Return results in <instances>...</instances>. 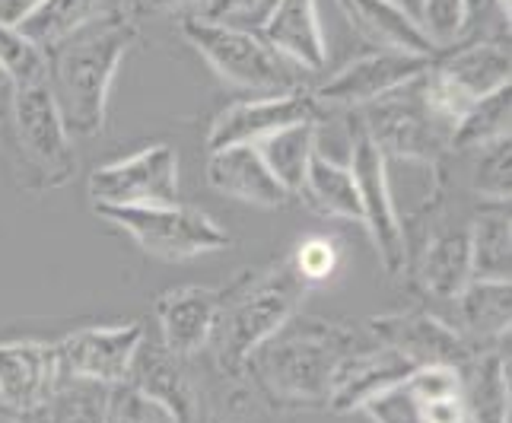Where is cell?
<instances>
[{"label": "cell", "mask_w": 512, "mask_h": 423, "mask_svg": "<svg viewBox=\"0 0 512 423\" xmlns=\"http://www.w3.org/2000/svg\"><path fill=\"white\" fill-rule=\"evenodd\" d=\"M140 39L134 16L102 13L45 51L48 90L64 128L74 137H96L105 125L109 93L121 58Z\"/></svg>", "instance_id": "6da1fadb"}, {"label": "cell", "mask_w": 512, "mask_h": 423, "mask_svg": "<svg viewBox=\"0 0 512 423\" xmlns=\"http://www.w3.org/2000/svg\"><path fill=\"white\" fill-rule=\"evenodd\" d=\"M353 334L319 319H290L264 341L245 366H255L268 389L296 404H328L334 376L350 357Z\"/></svg>", "instance_id": "7a4b0ae2"}, {"label": "cell", "mask_w": 512, "mask_h": 423, "mask_svg": "<svg viewBox=\"0 0 512 423\" xmlns=\"http://www.w3.org/2000/svg\"><path fill=\"white\" fill-rule=\"evenodd\" d=\"M303 287L306 284L296 277L290 261H284L274 271L245 274L239 284L220 293V312L210 338H217L220 366L226 373H242L255 350L293 319Z\"/></svg>", "instance_id": "3957f363"}, {"label": "cell", "mask_w": 512, "mask_h": 423, "mask_svg": "<svg viewBox=\"0 0 512 423\" xmlns=\"http://www.w3.org/2000/svg\"><path fill=\"white\" fill-rule=\"evenodd\" d=\"M182 32L191 42V48H198L201 58L214 67L223 80L242 86V90H255L268 96L303 90L306 70H299L287 58H280L258 32L214 26V23L198 20V16L185 20Z\"/></svg>", "instance_id": "277c9868"}, {"label": "cell", "mask_w": 512, "mask_h": 423, "mask_svg": "<svg viewBox=\"0 0 512 423\" xmlns=\"http://www.w3.org/2000/svg\"><path fill=\"white\" fill-rule=\"evenodd\" d=\"M96 214L115 223L153 258L188 261L229 245L226 229L198 207L147 204V207H96Z\"/></svg>", "instance_id": "5b68a950"}, {"label": "cell", "mask_w": 512, "mask_h": 423, "mask_svg": "<svg viewBox=\"0 0 512 423\" xmlns=\"http://www.w3.org/2000/svg\"><path fill=\"white\" fill-rule=\"evenodd\" d=\"M350 175L357 185L360 207H363V226L369 229V239L376 245V255L382 261L385 274H401L408 264V245H404V226L398 220V210L392 201L385 172V153L369 137L363 118L350 121Z\"/></svg>", "instance_id": "8992f818"}, {"label": "cell", "mask_w": 512, "mask_h": 423, "mask_svg": "<svg viewBox=\"0 0 512 423\" xmlns=\"http://www.w3.org/2000/svg\"><path fill=\"white\" fill-rule=\"evenodd\" d=\"M96 207L179 204V156L169 144H153L128 160L99 166L90 175Z\"/></svg>", "instance_id": "52a82bcc"}, {"label": "cell", "mask_w": 512, "mask_h": 423, "mask_svg": "<svg viewBox=\"0 0 512 423\" xmlns=\"http://www.w3.org/2000/svg\"><path fill=\"white\" fill-rule=\"evenodd\" d=\"M13 128L29 163L42 172L48 188H58L70 182L77 169L74 140H70L64 121L58 115V105L51 99L48 83L20 86L13 99Z\"/></svg>", "instance_id": "ba28073f"}, {"label": "cell", "mask_w": 512, "mask_h": 423, "mask_svg": "<svg viewBox=\"0 0 512 423\" xmlns=\"http://www.w3.org/2000/svg\"><path fill=\"white\" fill-rule=\"evenodd\" d=\"M417 80L376 102H369L373 109H369V118H363V125L382 153L436 163L439 153H443L452 140V131L446 125H439V121L423 109Z\"/></svg>", "instance_id": "9c48e42d"}, {"label": "cell", "mask_w": 512, "mask_h": 423, "mask_svg": "<svg viewBox=\"0 0 512 423\" xmlns=\"http://www.w3.org/2000/svg\"><path fill=\"white\" fill-rule=\"evenodd\" d=\"M144 341V325H105L80 328L55 344L58 376L93 379L102 385H125L131 360Z\"/></svg>", "instance_id": "30bf717a"}, {"label": "cell", "mask_w": 512, "mask_h": 423, "mask_svg": "<svg viewBox=\"0 0 512 423\" xmlns=\"http://www.w3.org/2000/svg\"><path fill=\"white\" fill-rule=\"evenodd\" d=\"M433 61L436 58L404 55V51H373V55L347 61L315 90L312 99L325 105H369L423 77Z\"/></svg>", "instance_id": "8fae6325"}, {"label": "cell", "mask_w": 512, "mask_h": 423, "mask_svg": "<svg viewBox=\"0 0 512 423\" xmlns=\"http://www.w3.org/2000/svg\"><path fill=\"white\" fill-rule=\"evenodd\" d=\"M299 121H319V102L309 93H284V96H261L252 102H236L223 109L207 134V150L217 153L239 144H258L268 134L299 125Z\"/></svg>", "instance_id": "7c38bea8"}, {"label": "cell", "mask_w": 512, "mask_h": 423, "mask_svg": "<svg viewBox=\"0 0 512 423\" xmlns=\"http://www.w3.org/2000/svg\"><path fill=\"white\" fill-rule=\"evenodd\" d=\"M376 338L398 350L401 357H408L414 366H458L462 369L471 357L474 347L449 328L443 319H436L430 312H398L382 315V319L369 322Z\"/></svg>", "instance_id": "4fadbf2b"}, {"label": "cell", "mask_w": 512, "mask_h": 423, "mask_svg": "<svg viewBox=\"0 0 512 423\" xmlns=\"http://www.w3.org/2000/svg\"><path fill=\"white\" fill-rule=\"evenodd\" d=\"M350 29L376 51H404V55L439 58V48L427 39L414 13L398 0H338Z\"/></svg>", "instance_id": "5bb4252c"}, {"label": "cell", "mask_w": 512, "mask_h": 423, "mask_svg": "<svg viewBox=\"0 0 512 423\" xmlns=\"http://www.w3.org/2000/svg\"><path fill=\"white\" fill-rule=\"evenodd\" d=\"M220 312V290L210 287H179L156 299L163 347L172 357H191L210 341Z\"/></svg>", "instance_id": "9a60e30c"}, {"label": "cell", "mask_w": 512, "mask_h": 423, "mask_svg": "<svg viewBox=\"0 0 512 423\" xmlns=\"http://www.w3.org/2000/svg\"><path fill=\"white\" fill-rule=\"evenodd\" d=\"M58 379L55 347L39 341L0 344V401L10 411L32 414L51 395Z\"/></svg>", "instance_id": "2e32d148"}, {"label": "cell", "mask_w": 512, "mask_h": 423, "mask_svg": "<svg viewBox=\"0 0 512 423\" xmlns=\"http://www.w3.org/2000/svg\"><path fill=\"white\" fill-rule=\"evenodd\" d=\"M207 182L220 195L236 201L255 204V207H284L290 201V191L274 179V172L264 166L255 144H239L210 153L207 160Z\"/></svg>", "instance_id": "e0dca14e"}, {"label": "cell", "mask_w": 512, "mask_h": 423, "mask_svg": "<svg viewBox=\"0 0 512 423\" xmlns=\"http://www.w3.org/2000/svg\"><path fill=\"white\" fill-rule=\"evenodd\" d=\"M414 369L417 366L392 347H382L376 354H353L341 363L338 376H334L328 408L338 414L363 408L366 401H373L376 395L401 385Z\"/></svg>", "instance_id": "ac0fdd59"}, {"label": "cell", "mask_w": 512, "mask_h": 423, "mask_svg": "<svg viewBox=\"0 0 512 423\" xmlns=\"http://www.w3.org/2000/svg\"><path fill=\"white\" fill-rule=\"evenodd\" d=\"M509 64V42L503 39H468L449 51H439V58L433 61L439 74L471 102L509 86Z\"/></svg>", "instance_id": "d6986e66"}, {"label": "cell", "mask_w": 512, "mask_h": 423, "mask_svg": "<svg viewBox=\"0 0 512 423\" xmlns=\"http://www.w3.org/2000/svg\"><path fill=\"white\" fill-rule=\"evenodd\" d=\"M258 35L299 70H319L328 61L315 0H280Z\"/></svg>", "instance_id": "ffe728a7"}, {"label": "cell", "mask_w": 512, "mask_h": 423, "mask_svg": "<svg viewBox=\"0 0 512 423\" xmlns=\"http://www.w3.org/2000/svg\"><path fill=\"white\" fill-rule=\"evenodd\" d=\"M125 385H131L140 395L153 398L156 404H163L179 423H191V414H194L191 389L179 369V357H172L163 344L140 341Z\"/></svg>", "instance_id": "44dd1931"}, {"label": "cell", "mask_w": 512, "mask_h": 423, "mask_svg": "<svg viewBox=\"0 0 512 423\" xmlns=\"http://www.w3.org/2000/svg\"><path fill=\"white\" fill-rule=\"evenodd\" d=\"M462 395L468 423H509V354H474L462 366Z\"/></svg>", "instance_id": "7402d4cb"}, {"label": "cell", "mask_w": 512, "mask_h": 423, "mask_svg": "<svg viewBox=\"0 0 512 423\" xmlns=\"http://www.w3.org/2000/svg\"><path fill=\"white\" fill-rule=\"evenodd\" d=\"M296 195L306 201L309 210H315V214H322V217L363 223V207H360V195H357V185H353L350 169L328 160L319 150L309 156V166Z\"/></svg>", "instance_id": "603a6c76"}, {"label": "cell", "mask_w": 512, "mask_h": 423, "mask_svg": "<svg viewBox=\"0 0 512 423\" xmlns=\"http://www.w3.org/2000/svg\"><path fill=\"white\" fill-rule=\"evenodd\" d=\"M420 284L439 299H458L471 284V239L468 226L443 229L427 242L420 261Z\"/></svg>", "instance_id": "cb8c5ba5"}, {"label": "cell", "mask_w": 512, "mask_h": 423, "mask_svg": "<svg viewBox=\"0 0 512 423\" xmlns=\"http://www.w3.org/2000/svg\"><path fill=\"white\" fill-rule=\"evenodd\" d=\"M471 239V280H493L509 284L512 249H509V204L487 201L468 226Z\"/></svg>", "instance_id": "d4e9b609"}, {"label": "cell", "mask_w": 512, "mask_h": 423, "mask_svg": "<svg viewBox=\"0 0 512 423\" xmlns=\"http://www.w3.org/2000/svg\"><path fill=\"white\" fill-rule=\"evenodd\" d=\"M109 401L112 385L58 376L39 411L45 423H109Z\"/></svg>", "instance_id": "484cf974"}, {"label": "cell", "mask_w": 512, "mask_h": 423, "mask_svg": "<svg viewBox=\"0 0 512 423\" xmlns=\"http://www.w3.org/2000/svg\"><path fill=\"white\" fill-rule=\"evenodd\" d=\"M458 312L462 325L474 341H503L509 338V284H493V280H471L458 293Z\"/></svg>", "instance_id": "4316f807"}, {"label": "cell", "mask_w": 512, "mask_h": 423, "mask_svg": "<svg viewBox=\"0 0 512 423\" xmlns=\"http://www.w3.org/2000/svg\"><path fill=\"white\" fill-rule=\"evenodd\" d=\"M315 131H319V121H299V125L280 128L255 144L264 166L274 172V179L284 185L290 195L299 191L309 156L315 153Z\"/></svg>", "instance_id": "83f0119b"}, {"label": "cell", "mask_w": 512, "mask_h": 423, "mask_svg": "<svg viewBox=\"0 0 512 423\" xmlns=\"http://www.w3.org/2000/svg\"><path fill=\"white\" fill-rule=\"evenodd\" d=\"M509 109H512V90L500 86L497 93H490L471 105V112L458 121L449 144L455 150H481L493 140L509 137Z\"/></svg>", "instance_id": "f1b7e54d"}, {"label": "cell", "mask_w": 512, "mask_h": 423, "mask_svg": "<svg viewBox=\"0 0 512 423\" xmlns=\"http://www.w3.org/2000/svg\"><path fill=\"white\" fill-rule=\"evenodd\" d=\"M0 67L10 74L16 90H20V86H32V83H45V77H48L45 51L39 45H32L20 29L4 20H0Z\"/></svg>", "instance_id": "f546056e"}, {"label": "cell", "mask_w": 512, "mask_h": 423, "mask_svg": "<svg viewBox=\"0 0 512 423\" xmlns=\"http://www.w3.org/2000/svg\"><path fill=\"white\" fill-rule=\"evenodd\" d=\"M414 20L427 32V39L443 51L465 39L468 29V4L465 0H417Z\"/></svg>", "instance_id": "4dcf8cb0"}, {"label": "cell", "mask_w": 512, "mask_h": 423, "mask_svg": "<svg viewBox=\"0 0 512 423\" xmlns=\"http://www.w3.org/2000/svg\"><path fill=\"white\" fill-rule=\"evenodd\" d=\"M280 0H204L198 20L226 26V29H242V32H261L268 23V16Z\"/></svg>", "instance_id": "1f68e13d"}, {"label": "cell", "mask_w": 512, "mask_h": 423, "mask_svg": "<svg viewBox=\"0 0 512 423\" xmlns=\"http://www.w3.org/2000/svg\"><path fill=\"white\" fill-rule=\"evenodd\" d=\"M509 160H512V147L509 137L493 140V144L478 150V166H474V179L471 188L484 195L487 201L509 204Z\"/></svg>", "instance_id": "d6a6232c"}, {"label": "cell", "mask_w": 512, "mask_h": 423, "mask_svg": "<svg viewBox=\"0 0 512 423\" xmlns=\"http://www.w3.org/2000/svg\"><path fill=\"white\" fill-rule=\"evenodd\" d=\"M109 423H179L163 404L140 395L131 385H112Z\"/></svg>", "instance_id": "836d02e7"}, {"label": "cell", "mask_w": 512, "mask_h": 423, "mask_svg": "<svg viewBox=\"0 0 512 423\" xmlns=\"http://www.w3.org/2000/svg\"><path fill=\"white\" fill-rule=\"evenodd\" d=\"M360 411H366L369 417H373V423H423L420 401L408 389V379H404L401 385H395V389L376 395L373 401H366Z\"/></svg>", "instance_id": "e575fe53"}, {"label": "cell", "mask_w": 512, "mask_h": 423, "mask_svg": "<svg viewBox=\"0 0 512 423\" xmlns=\"http://www.w3.org/2000/svg\"><path fill=\"white\" fill-rule=\"evenodd\" d=\"M290 268L296 277L309 284V280H325L338 268V249L331 245V239H306L299 242L296 255L290 258Z\"/></svg>", "instance_id": "d590c367"}, {"label": "cell", "mask_w": 512, "mask_h": 423, "mask_svg": "<svg viewBox=\"0 0 512 423\" xmlns=\"http://www.w3.org/2000/svg\"><path fill=\"white\" fill-rule=\"evenodd\" d=\"M39 4H42V0H0V20L16 26L20 20H26V16Z\"/></svg>", "instance_id": "8d00e7d4"}, {"label": "cell", "mask_w": 512, "mask_h": 423, "mask_svg": "<svg viewBox=\"0 0 512 423\" xmlns=\"http://www.w3.org/2000/svg\"><path fill=\"white\" fill-rule=\"evenodd\" d=\"M204 0H140L137 13H179L188 7H201Z\"/></svg>", "instance_id": "74e56055"}, {"label": "cell", "mask_w": 512, "mask_h": 423, "mask_svg": "<svg viewBox=\"0 0 512 423\" xmlns=\"http://www.w3.org/2000/svg\"><path fill=\"white\" fill-rule=\"evenodd\" d=\"M13 99H16V83L10 80V74L0 67V121H7L13 115Z\"/></svg>", "instance_id": "f35d334b"}, {"label": "cell", "mask_w": 512, "mask_h": 423, "mask_svg": "<svg viewBox=\"0 0 512 423\" xmlns=\"http://www.w3.org/2000/svg\"><path fill=\"white\" fill-rule=\"evenodd\" d=\"M0 423H23V417H16L10 411H0Z\"/></svg>", "instance_id": "ab89813d"}, {"label": "cell", "mask_w": 512, "mask_h": 423, "mask_svg": "<svg viewBox=\"0 0 512 423\" xmlns=\"http://www.w3.org/2000/svg\"><path fill=\"white\" fill-rule=\"evenodd\" d=\"M414 7H417V0H414Z\"/></svg>", "instance_id": "60d3db41"}]
</instances>
